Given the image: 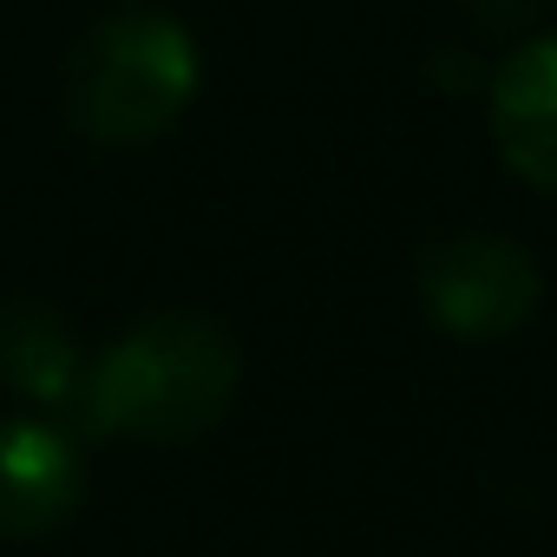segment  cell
<instances>
[{"label":"cell","mask_w":557,"mask_h":557,"mask_svg":"<svg viewBox=\"0 0 557 557\" xmlns=\"http://www.w3.org/2000/svg\"><path fill=\"white\" fill-rule=\"evenodd\" d=\"M466 8H472L485 27H518V21L537 14V0H466Z\"/></svg>","instance_id":"7"},{"label":"cell","mask_w":557,"mask_h":557,"mask_svg":"<svg viewBox=\"0 0 557 557\" xmlns=\"http://www.w3.org/2000/svg\"><path fill=\"white\" fill-rule=\"evenodd\" d=\"M413 289H420V309L433 315L440 335H453V342H505L537 315L544 275L518 243L485 236V230H459V236H440V243L420 249Z\"/></svg>","instance_id":"3"},{"label":"cell","mask_w":557,"mask_h":557,"mask_svg":"<svg viewBox=\"0 0 557 557\" xmlns=\"http://www.w3.org/2000/svg\"><path fill=\"white\" fill-rule=\"evenodd\" d=\"M0 387L27 394L47 413L86 407V355L47 302H14L0 315Z\"/></svg>","instance_id":"6"},{"label":"cell","mask_w":557,"mask_h":557,"mask_svg":"<svg viewBox=\"0 0 557 557\" xmlns=\"http://www.w3.org/2000/svg\"><path fill=\"white\" fill-rule=\"evenodd\" d=\"M197 99V40L171 14L99 21L66 60V119L92 145H151Z\"/></svg>","instance_id":"2"},{"label":"cell","mask_w":557,"mask_h":557,"mask_svg":"<svg viewBox=\"0 0 557 557\" xmlns=\"http://www.w3.org/2000/svg\"><path fill=\"white\" fill-rule=\"evenodd\" d=\"M485 119L505 171L557 197V34L524 40L485 86Z\"/></svg>","instance_id":"5"},{"label":"cell","mask_w":557,"mask_h":557,"mask_svg":"<svg viewBox=\"0 0 557 557\" xmlns=\"http://www.w3.org/2000/svg\"><path fill=\"white\" fill-rule=\"evenodd\" d=\"M243 387V355L230 329L190 309L145 315L125 329L99 361H86V426L145 440V446H184L203 440Z\"/></svg>","instance_id":"1"},{"label":"cell","mask_w":557,"mask_h":557,"mask_svg":"<svg viewBox=\"0 0 557 557\" xmlns=\"http://www.w3.org/2000/svg\"><path fill=\"white\" fill-rule=\"evenodd\" d=\"M86 498V459L79 440L53 420L8 413L0 420V537H47L60 531Z\"/></svg>","instance_id":"4"}]
</instances>
